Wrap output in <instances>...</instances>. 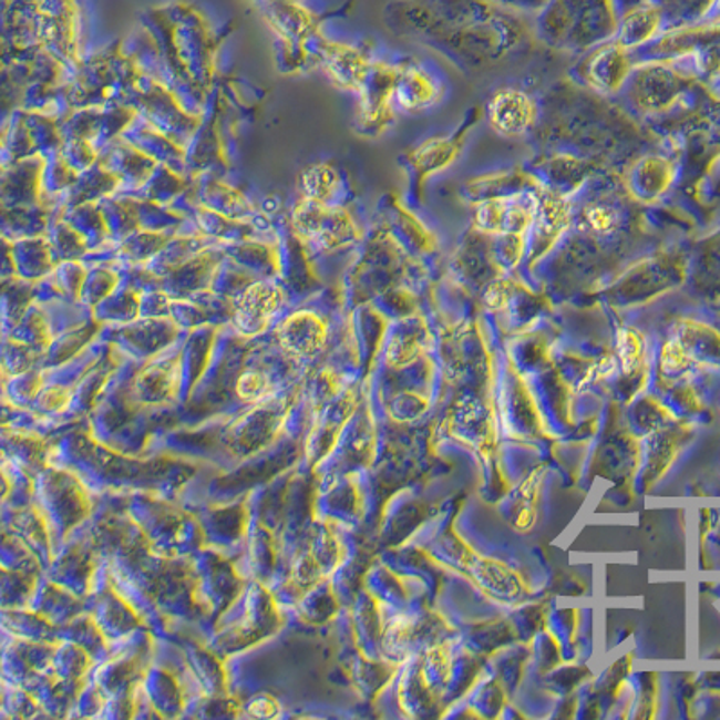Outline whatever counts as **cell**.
Wrapping results in <instances>:
<instances>
[{
	"instance_id": "2",
	"label": "cell",
	"mask_w": 720,
	"mask_h": 720,
	"mask_svg": "<svg viewBox=\"0 0 720 720\" xmlns=\"http://www.w3.org/2000/svg\"><path fill=\"white\" fill-rule=\"evenodd\" d=\"M240 393L245 399H255L265 391V382L259 374H245L241 377L240 384H238Z\"/></svg>"
},
{
	"instance_id": "1",
	"label": "cell",
	"mask_w": 720,
	"mask_h": 720,
	"mask_svg": "<svg viewBox=\"0 0 720 720\" xmlns=\"http://www.w3.org/2000/svg\"><path fill=\"white\" fill-rule=\"evenodd\" d=\"M492 123L506 134L523 132L532 121V105L524 94L504 91L492 101Z\"/></svg>"
}]
</instances>
